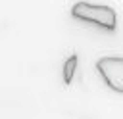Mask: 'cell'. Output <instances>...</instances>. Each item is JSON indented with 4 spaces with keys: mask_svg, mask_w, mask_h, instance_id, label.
<instances>
[{
    "mask_svg": "<svg viewBox=\"0 0 123 119\" xmlns=\"http://www.w3.org/2000/svg\"><path fill=\"white\" fill-rule=\"evenodd\" d=\"M71 15L79 21L92 23V25L102 27L106 31H113L117 27V15L110 6L90 4V2H77L71 8Z\"/></svg>",
    "mask_w": 123,
    "mask_h": 119,
    "instance_id": "6da1fadb",
    "label": "cell"
},
{
    "mask_svg": "<svg viewBox=\"0 0 123 119\" xmlns=\"http://www.w3.org/2000/svg\"><path fill=\"white\" fill-rule=\"evenodd\" d=\"M77 54H71L67 60H65V63H63V83L65 84H69L71 81H73V75H75V69H77Z\"/></svg>",
    "mask_w": 123,
    "mask_h": 119,
    "instance_id": "3957f363",
    "label": "cell"
},
{
    "mask_svg": "<svg viewBox=\"0 0 123 119\" xmlns=\"http://www.w3.org/2000/svg\"><path fill=\"white\" fill-rule=\"evenodd\" d=\"M96 69L111 90L123 94V58L119 56L100 58L96 61Z\"/></svg>",
    "mask_w": 123,
    "mask_h": 119,
    "instance_id": "7a4b0ae2",
    "label": "cell"
}]
</instances>
